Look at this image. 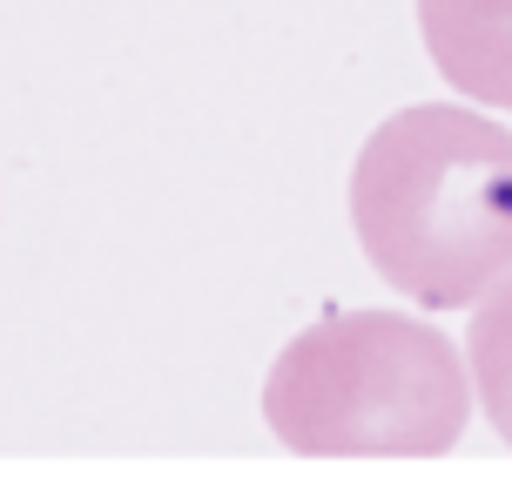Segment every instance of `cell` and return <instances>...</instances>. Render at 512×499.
<instances>
[{"label": "cell", "instance_id": "1", "mask_svg": "<svg viewBox=\"0 0 512 499\" xmlns=\"http://www.w3.org/2000/svg\"><path fill=\"white\" fill-rule=\"evenodd\" d=\"M364 263L425 311H465L512 277V129L459 102L384 115L351 162Z\"/></svg>", "mask_w": 512, "mask_h": 499}, {"label": "cell", "instance_id": "2", "mask_svg": "<svg viewBox=\"0 0 512 499\" xmlns=\"http://www.w3.org/2000/svg\"><path fill=\"white\" fill-rule=\"evenodd\" d=\"M465 419V351L405 311L317 317L263 378V425L304 459H438Z\"/></svg>", "mask_w": 512, "mask_h": 499}, {"label": "cell", "instance_id": "3", "mask_svg": "<svg viewBox=\"0 0 512 499\" xmlns=\"http://www.w3.org/2000/svg\"><path fill=\"white\" fill-rule=\"evenodd\" d=\"M418 34L459 95L512 108V0H418Z\"/></svg>", "mask_w": 512, "mask_h": 499}, {"label": "cell", "instance_id": "4", "mask_svg": "<svg viewBox=\"0 0 512 499\" xmlns=\"http://www.w3.org/2000/svg\"><path fill=\"white\" fill-rule=\"evenodd\" d=\"M465 378L479 392L486 425L512 446V277L492 284L472 304V331H465Z\"/></svg>", "mask_w": 512, "mask_h": 499}]
</instances>
